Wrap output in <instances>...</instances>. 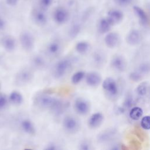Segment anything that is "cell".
<instances>
[{"label": "cell", "mask_w": 150, "mask_h": 150, "mask_svg": "<svg viewBox=\"0 0 150 150\" xmlns=\"http://www.w3.org/2000/svg\"><path fill=\"white\" fill-rule=\"evenodd\" d=\"M32 17L33 21L38 25H45L47 21L45 10L40 8H35L32 11Z\"/></svg>", "instance_id": "cell-6"}, {"label": "cell", "mask_w": 150, "mask_h": 150, "mask_svg": "<svg viewBox=\"0 0 150 150\" xmlns=\"http://www.w3.org/2000/svg\"><path fill=\"white\" fill-rule=\"evenodd\" d=\"M141 125L144 129H150V116L146 115L144 117L141 121Z\"/></svg>", "instance_id": "cell-28"}, {"label": "cell", "mask_w": 150, "mask_h": 150, "mask_svg": "<svg viewBox=\"0 0 150 150\" xmlns=\"http://www.w3.org/2000/svg\"><path fill=\"white\" fill-rule=\"evenodd\" d=\"M74 107L76 111L80 115L87 114L90 109V103L83 98H77L74 101Z\"/></svg>", "instance_id": "cell-8"}, {"label": "cell", "mask_w": 150, "mask_h": 150, "mask_svg": "<svg viewBox=\"0 0 150 150\" xmlns=\"http://www.w3.org/2000/svg\"><path fill=\"white\" fill-rule=\"evenodd\" d=\"M93 60L97 64H101L105 60L104 54L100 52H96L93 54Z\"/></svg>", "instance_id": "cell-26"}, {"label": "cell", "mask_w": 150, "mask_h": 150, "mask_svg": "<svg viewBox=\"0 0 150 150\" xmlns=\"http://www.w3.org/2000/svg\"><path fill=\"white\" fill-rule=\"evenodd\" d=\"M138 70L141 74H146L150 73V63L148 62L141 63L138 67Z\"/></svg>", "instance_id": "cell-27"}, {"label": "cell", "mask_w": 150, "mask_h": 150, "mask_svg": "<svg viewBox=\"0 0 150 150\" xmlns=\"http://www.w3.org/2000/svg\"><path fill=\"white\" fill-rule=\"evenodd\" d=\"M123 13L118 9H111L108 11L107 19L112 26L122 21L123 19Z\"/></svg>", "instance_id": "cell-9"}, {"label": "cell", "mask_w": 150, "mask_h": 150, "mask_svg": "<svg viewBox=\"0 0 150 150\" xmlns=\"http://www.w3.org/2000/svg\"><path fill=\"white\" fill-rule=\"evenodd\" d=\"M63 125L64 129L70 133L77 132L80 126L77 119L73 115L65 117L63 120Z\"/></svg>", "instance_id": "cell-5"}, {"label": "cell", "mask_w": 150, "mask_h": 150, "mask_svg": "<svg viewBox=\"0 0 150 150\" xmlns=\"http://www.w3.org/2000/svg\"><path fill=\"white\" fill-rule=\"evenodd\" d=\"M115 1L120 6H127L131 2L132 0H115Z\"/></svg>", "instance_id": "cell-34"}, {"label": "cell", "mask_w": 150, "mask_h": 150, "mask_svg": "<svg viewBox=\"0 0 150 150\" xmlns=\"http://www.w3.org/2000/svg\"><path fill=\"white\" fill-rule=\"evenodd\" d=\"M22 130L28 134L33 135L36 132V129L33 123L29 119H24L21 122Z\"/></svg>", "instance_id": "cell-16"}, {"label": "cell", "mask_w": 150, "mask_h": 150, "mask_svg": "<svg viewBox=\"0 0 150 150\" xmlns=\"http://www.w3.org/2000/svg\"><path fill=\"white\" fill-rule=\"evenodd\" d=\"M133 103V100L131 96H128L124 100V101L123 103V105L122 108L125 110V109L129 108L132 107Z\"/></svg>", "instance_id": "cell-31"}, {"label": "cell", "mask_w": 150, "mask_h": 150, "mask_svg": "<svg viewBox=\"0 0 150 150\" xmlns=\"http://www.w3.org/2000/svg\"><path fill=\"white\" fill-rule=\"evenodd\" d=\"M133 9L135 14L137 15L140 23L143 26L146 25L148 22V18L145 12L138 6H134Z\"/></svg>", "instance_id": "cell-18"}, {"label": "cell", "mask_w": 150, "mask_h": 150, "mask_svg": "<svg viewBox=\"0 0 150 150\" xmlns=\"http://www.w3.org/2000/svg\"><path fill=\"white\" fill-rule=\"evenodd\" d=\"M70 14L67 9L64 7H57L53 12L54 21L58 24H64L69 20Z\"/></svg>", "instance_id": "cell-7"}, {"label": "cell", "mask_w": 150, "mask_h": 150, "mask_svg": "<svg viewBox=\"0 0 150 150\" xmlns=\"http://www.w3.org/2000/svg\"><path fill=\"white\" fill-rule=\"evenodd\" d=\"M45 149L47 150H54V149H57V148L56 145H54V144H50L49 145H47V147L45 148Z\"/></svg>", "instance_id": "cell-37"}, {"label": "cell", "mask_w": 150, "mask_h": 150, "mask_svg": "<svg viewBox=\"0 0 150 150\" xmlns=\"http://www.w3.org/2000/svg\"><path fill=\"white\" fill-rule=\"evenodd\" d=\"M129 78L132 81H139L141 79L142 76H141V74L140 73H138V72L134 71V72H132L130 74Z\"/></svg>", "instance_id": "cell-32"}, {"label": "cell", "mask_w": 150, "mask_h": 150, "mask_svg": "<svg viewBox=\"0 0 150 150\" xmlns=\"http://www.w3.org/2000/svg\"><path fill=\"white\" fill-rule=\"evenodd\" d=\"M103 88L105 93L110 97H115L118 93L117 83L116 81L111 77H108L104 80Z\"/></svg>", "instance_id": "cell-4"}, {"label": "cell", "mask_w": 150, "mask_h": 150, "mask_svg": "<svg viewBox=\"0 0 150 150\" xmlns=\"http://www.w3.org/2000/svg\"><path fill=\"white\" fill-rule=\"evenodd\" d=\"M86 74L83 71H78L74 73L71 76V80L73 84H78L80 83L85 77Z\"/></svg>", "instance_id": "cell-24"}, {"label": "cell", "mask_w": 150, "mask_h": 150, "mask_svg": "<svg viewBox=\"0 0 150 150\" xmlns=\"http://www.w3.org/2000/svg\"><path fill=\"white\" fill-rule=\"evenodd\" d=\"M72 65V61L69 58H64L60 60L54 66L53 74L56 79H60L64 76Z\"/></svg>", "instance_id": "cell-1"}, {"label": "cell", "mask_w": 150, "mask_h": 150, "mask_svg": "<svg viewBox=\"0 0 150 150\" xmlns=\"http://www.w3.org/2000/svg\"><path fill=\"white\" fill-rule=\"evenodd\" d=\"M53 2V0H38L39 6L45 10L49 8L52 5Z\"/></svg>", "instance_id": "cell-30"}, {"label": "cell", "mask_w": 150, "mask_h": 150, "mask_svg": "<svg viewBox=\"0 0 150 150\" xmlns=\"http://www.w3.org/2000/svg\"><path fill=\"white\" fill-rule=\"evenodd\" d=\"M19 40L22 48L25 51H31L35 46L34 37L28 31H24L21 33Z\"/></svg>", "instance_id": "cell-2"}, {"label": "cell", "mask_w": 150, "mask_h": 150, "mask_svg": "<svg viewBox=\"0 0 150 150\" xmlns=\"http://www.w3.org/2000/svg\"><path fill=\"white\" fill-rule=\"evenodd\" d=\"M120 40V37L118 33L115 32H111L108 33L104 39V41L107 46L110 48L115 47Z\"/></svg>", "instance_id": "cell-14"}, {"label": "cell", "mask_w": 150, "mask_h": 150, "mask_svg": "<svg viewBox=\"0 0 150 150\" xmlns=\"http://www.w3.org/2000/svg\"><path fill=\"white\" fill-rule=\"evenodd\" d=\"M33 77V71L29 68H23L19 70L16 75L15 80L19 85H25L30 82Z\"/></svg>", "instance_id": "cell-3"}, {"label": "cell", "mask_w": 150, "mask_h": 150, "mask_svg": "<svg viewBox=\"0 0 150 150\" xmlns=\"http://www.w3.org/2000/svg\"><path fill=\"white\" fill-rule=\"evenodd\" d=\"M111 65L114 69L120 71H124L127 67L125 60L121 56L114 57L111 60Z\"/></svg>", "instance_id": "cell-12"}, {"label": "cell", "mask_w": 150, "mask_h": 150, "mask_svg": "<svg viewBox=\"0 0 150 150\" xmlns=\"http://www.w3.org/2000/svg\"><path fill=\"white\" fill-rule=\"evenodd\" d=\"M81 26L79 23H74L69 30V36L71 38H75L80 33Z\"/></svg>", "instance_id": "cell-25"}, {"label": "cell", "mask_w": 150, "mask_h": 150, "mask_svg": "<svg viewBox=\"0 0 150 150\" xmlns=\"http://www.w3.org/2000/svg\"><path fill=\"white\" fill-rule=\"evenodd\" d=\"M104 120L103 115L100 112L92 114L88 121V125L91 128H96L101 125Z\"/></svg>", "instance_id": "cell-13"}, {"label": "cell", "mask_w": 150, "mask_h": 150, "mask_svg": "<svg viewBox=\"0 0 150 150\" xmlns=\"http://www.w3.org/2000/svg\"><path fill=\"white\" fill-rule=\"evenodd\" d=\"M112 25L110 24L107 18H103L100 20L98 24V30L101 33L108 32Z\"/></svg>", "instance_id": "cell-19"}, {"label": "cell", "mask_w": 150, "mask_h": 150, "mask_svg": "<svg viewBox=\"0 0 150 150\" xmlns=\"http://www.w3.org/2000/svg\"><path fill=\"white\" fill-rule=\"evenodd\" d=\"M147 84L145 83H141L137 88V92L140 96H144L147 92Z\"/></svg>", "instance_id": "cell-29"}, {"label": "cell", "mask_w": 150, "mask_h": 150, "mask_svg": "<svg viewBox=\"0 0 150 150\" xmlns=\"http://www.w3.org/2000/svg\"><path fill=\"white\" fill-rule=\"evenodd\" d=\"M1 45L2 47L8 52L13 51L16 47V40L11 35H6L1 39Z\"/></svg>", "instance_id": "cell-11"}, {"label": "cell", "mask_w": 150, "mask_h": 150, "mask_svg": "<svg viewBox=\"0 0 150 150\" xmlns=\"http://www.w3.org/2000/svg\"><path fill=\"white\" fill-rule=\"evenodd\" d=\"M61 50V45L57 40H53L50 42L47 46L46 50L51 56H56L59 54Z\"/></svg>", "instance_id": "cell-17"}, {"label": "cell", "mask_w": 150, "mask_h": 150, "mask_svg": "<svg viewBox=\"0 0 150 150\" xmlns=\"http://www.w3.org/2000/svg\"><path fill=\"white\" fill-rule=\"evenodd\" d=\"M143 114L142 109L139 107H134L129 111V117L135 121L139 120Z\"/></svg>", "instance_id": "cell-21"}, {"label": "cell", "mask_w": 150, "mask_h": 150, "mask_svg": "<svg viewBox=\"0 0 150 150\" xmlns=\"http://www.w3.org/2000/svg\"><path fill=\"white\" fill-rule=\"evenodd\" d=\"M90 48V45L88 42L85 41H81L78 42L75 46L76 51L81 54H84L86 53Z\"/></svg>", "instance_id": "cell-23"}, {"label": "cell", "mask_w": 150, "mask_h": 150, "mask_svg": "<svg viewBox=\"0 0 150 150\" xmlns=\"http://www.w3.org/2000/svg\"><path fill=\"white\" fill-rule=\"evenodd\" d=\"M9 101L15 105H19L23 102V96L21 93L18 91H13L11 93L9 96Z\"/></svg>", "instance_id": "cell-20"}, {"label": "cell", "mask_w": 150, "mask_h": 150, "mask_svg": "<svg viewBox=\"0 0 150 150\" xmlns=\"http://www.w3.org/2000/svg\"><path fill=\"white\" fill-rule=\"evenodd\" d=\"M5 26V22L4 20L0 16V29H4Z\"/></svg>", "instance_id": "cell-38"}, {"label": "cell", "mask_w": 150, "mask_h": 150, "mask_svg": "<svg viewBox=\"0 0 150 150\" xmlns=\"http://www.w3.org/2000/svg\"><path fill=\"white\" fill-rule=\"evenodd\" d=\"M86 81L88 86L96 87L100 84L101 77L100 74L97 72H90L86 75Z\"/></svg>", "instance_id": "cell-10"}, {"label": "cell", "mask_w": 150, "mask_h": 150, "mask_svg": "<svg viewBox=\"0 0 150 150\" xmlns=\"http://www.w3.org/2000/svg\"><path fill=\"white\" fill-rule=\"evenodd\" d=\"M6 4L9 6H15L17 4L19 0H5Z\"/></svg>", "instance_id": "cell-36"}, {"label": "cell", "mask_w": 150, "mask_h": 150, "mask_svg": "<svg viewBox=\"0 0 150 150\" xmlns=\"http://www.w3.org/2000/svg\"><path fill=\"white\" fill-rule=\"evenodd\" d=\"M127 42L130 45H136L141 41V35L138 30L133 29L127 36Z\"/></svg>", "instance_id": "cell-15"}, {"label": "cell", "mask_w": 150, "mask_h": 150, "mask_svg": "<svg viewBox=\"0 0 150 150\" xmlns=\"http://www.w3.org/2000/svg\"><path fill=\"white\" fill-rule=\"evenodd\" d=\"M8 103V99L6 96L1 95L0 96V108H4Z\"/></svg>", "instance_id": "cell-33"}, {"label": "cell", "mask_w": 150, "mask_h": 150, "mask_svg": "<svg viewBox=\"0 0 150 150\" xmlns=\"http://www.w3.org/2000/svg\"><path fill=\"white\" fill-rule=\"evenodd\" d=\"M80 149L82 150H88L90 149V146L87 143L83 142L80 145Z\"/></svg>", "instance_id": "cell-35"}, {"label": "cell", "mask_w": 150, "mask_h": 150, "mask_svg": "<svg viewBox=\"0 0 150 150\" xmlns=\"http://www.w3.org/2000/svg\"><path fill=\"white\" fill-rule=\"evenodd\" d=\"M32 63L33 66L35 68L38 69H41L43 68L46 65L45 60L42 56L40 55L35 56L32 60Z\"/></svg>", "instance_id": "cell-22"}]
</instances>
